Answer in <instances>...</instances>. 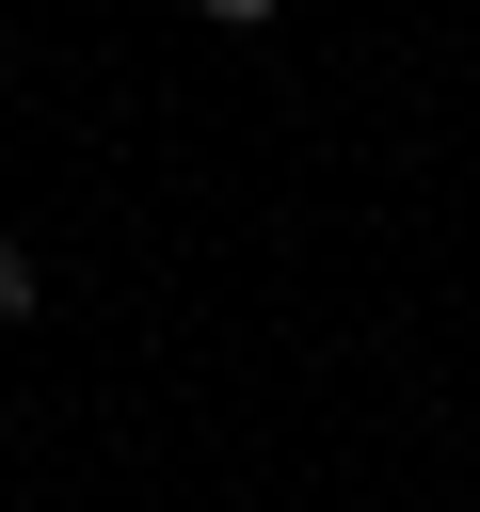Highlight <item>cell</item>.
I'll return each instance as SVG.
<instances>
[{"instance_id": "cell-1", "label": "cell", "mask_w": 480, "mask_h": 512, "mask_svg": "<svg viewBox=\"0 0 480 512\" xmlns=\"http://www.w3.org/2000/svg\"><path fill=\"white\" fill-rule=\"evenodd\" d=\"M0 320H32V240H0Z\"/></svg>"}, {"instance_id": "cell-2", "label": "cell", "mask_w": 480, "mask_h": 512, "mask_svg": "<svg viewBox=\"0 0 480 512\" xmlns=\"http://www.w3.org/2000/svg\"><path fill=\"white\" fill-rule=\"evenodd\" d=\"M192 16H208V32H272L288 0H192Z\"/></svg>"}]
</instances>
